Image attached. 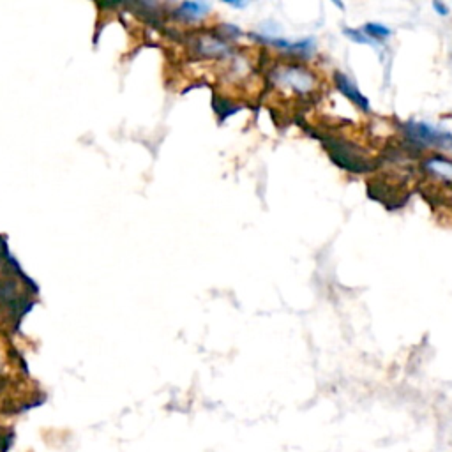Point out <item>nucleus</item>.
<instances>
[{
	"mask_svg": "<svg viewBox=\"0 0 452 452\" xmlns=\"http://www.w3.org/2000/svg\"><path fill=\"white\" fill-rule=\"evenodd\" d=\"M334 83H336V88L340 90L341 94H343L346 99L352 101L355 106H359L360 110H364V112H369V101L368 97L364 96V94H360L359 88L355 87V85L350 81V78L346 77V75H343V72H334Z\"/></svg>",
	"mask_w": 452,
	"mask_h": 452,
	"instance_id": "obj_6",
	"label": "nucleus"
},
{
	"mask_svg": "<svg viewBox=\"0 0 452 452\" xmlns=\"http://www.w3.org/2000/svg\"><path fill=\"white\" fill-rule=\"evenodd\" d=\"M362 32L366 34L368 37H371L373 41L375 39H387L391 36V28H387L385 25L382 23H366L364 28H362Z\"/></svg>",
	"mask_w": 452,
	"mask_h": 452,
	"instance_id": "obj_8",
	"label": "nucleus"
},
{
	"mask_svg": "<svg viewBox=\"0 0 452 452\" xmlns=\"http://www.w3.org/2000/svg\"><path fill=\"white\" fill-rule=\"evenodd\" d=\"M226 4L232 6V8H246L248 2H235V0H226Z\"/></svg>",
	"mask_w": 452,
	"mask_h": 452,
	"instance_id": "obj_11",
	"label": "nucleus"
},
{
	"mask_svg": "<svg viewBox=\"0 0 452 452\" xmlns=\"http://www.w3.org/2000/svg\"><path fill=\"white\" fill-rule=\"evenodd\" d=\"M433 8H435V11L438 12L440 17H447V14H449L447 6L442 4V2H438V0H436V2H433Z\"/></svg>",
	"mask_w": 452,
	"mask_h": 452,
	"instance_id": "obj_10",
	"label": "nucleus"
},
{
	"mask_svg": "<svg viewBox=\"0 0 452 452\" xmlns=\"http://www.w3.org/2000/svg\"><path fill=\"white\" fill-rule=\"evenodd\" d=\"M324 145L328 148L331 159L340 166V168L346 170L352 173H364L373 168V163L368 159L362 150L352 141L341 140V138L334 137H322Z\"/></svg>",
	"mask_w": 452,
	"mask_h": 452,
	"instance_id": "obj_2",
	"label": "nucleus"
},
{
	"mask_svg": "<svg viewBox=\"0 0 452 452\" xmlns=\"http://www.w3.org/2000/svg\"><path fill=\"white\" fill-rule=\"evenodd\" d=\"M208 9H210V6L205 2H182L175 11V17L184 21H195L204 18Z\"/></svg>",
	"mask_w": 452,
	"mask_h": 452,
	"instance_id": "obj_7",
	"label": "nucleus"
},
{
	"mask_svg": "<svg viewBox=\"0 0 452 452\" xmlns=\"http://www.w3.org/2000/svg\"><path fill=\"white\" fill-rule=\"evenodd\" d=\"M403 131L410 144L417 145V147H452L451 132L436 129L435 126L424 124V122H409L403 128Z\"/></svg>",
	"mask_w": 452,
	"mask_h": 452,
	"instance_id": "obj_3",
	"label": "nucleus"
},
{
	"mask_svg": "<svg viewBox=\"0 0 452 452\" xmlns=\"http://www.w3.org/2000/svg\"><path fill=\"white\" fill-rule=\"evenodd\" d=\"M422 170L428 173L431 179L438 180L444 186L452 188V159L445 156H429L422 163Z\"/></svg>",
	"mask_w": 452,
	"mask_h": 452,
	"instance_id": "obj_5",
	"label": "nucleus"
},
{
	"mask_svg": "<svg viewBox=\"0 0 452 452\" xmlns=\"http://www.w3.org/2000/svg\"><path fill=\"white\" fill-rule=\"evenodd\" d=\"M344 36H348L350 39L353 41V43H359V44H369V46H375V41L371 39V37L366 36L362 30H355V28H344L343 30Z\"/></svg>",
	"mask_w": 452,
	"mask_h": 452,
	"instance_id": "obj_9",
	"label": "nucleus"
},
{
	"mask_svg": "<svg viewBox=\"0 0 452 452\" xmlns=\"http://www.w3.org/2000/svg\"><path fill=\"white\" fill-rule=\"evenodd\" d=\"M193 44L198 55L205 59H226L232 55V46L228 44V39L216 36V34H202L193 41Z\"/></svg>",
	"mask_w": 452,
	"mask_h": 452,
	"instance_id": "obj_4",
	"label": "nucleus"
},
{
	"mask_svg": "<svg viewBox=\"0 0 452 452\" xmlns=\"http://www.w3.org/2000/svg\"><path fill=\"white\" fill-rule=\"evenodd\" d=\"M273 81L279 88L295 96H309L318 87L316 75L300 64H281L273 69Z\"/></svg>",
	"mask_w": 452,
	"mask_h": 452,
	"instance_id": "obj_1",
	"label": "nucleus"
}]
</instances>
